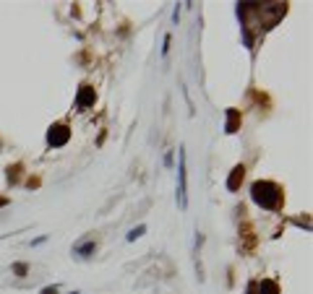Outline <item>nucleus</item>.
<instances>
[{"label":"nucleus","instance_id":"nucleus-1","mask_svg":"<svg viewBox=\"0 0 313 294\" xmlns=\"http://www.w3.org/2000/svg\"><path fill=\"white\" fill-rule=\"evenodd\" d=\"M250 198L264 211H282V206H285V190L272 180H258L250 185Z\"/></svg>","mask_w":313,"mask_h":294},{"label":"nucleus","instance_id":"nucleus-2","mask_svg":"<svg viewBox=\"0 0 313 294\" xmlns=\"http://www.w3.org/2000/svg\"><path fill=\"white\" fill-rule=\"evenodd\" d=\"M178 157H180V164H178V206L180 211L188 208V167H185V146L178 149Z\"/></svg>","mask_w":313,"mask_h":294},{"label":"nucleus","instance_id":"nucleus-3","mask_svg":"<svg viewBox=\"0 0 313 294\" xmlns=\"http://www.w3.org/2000/svg\"><path fill=\"white\" fill-rule=\"evenodd\" d=\"M68 141H71V128L66 125V122H55V125H50V130H47V146L60 149Z\"/></svg>","mask_w":313,"mask_h":294},{"label":"nucleus","instance_id":"nucleus-4","mask_svg":"<svg viewBox=\"0 0 313 294\" xmlns=\"http://www.w3.org/2000/svg\"><path fill=\"white\" fill-rule=\"evenodd\" d=\"M94 102H97V91H94L89 84H84L81 89H78V94H76V110L84 112V110H89V107H94Z\"/></svg>","mask_w":313,"mask_h":294},{"label":"nucleus","instance_id":"nucleus-5","mask_svg":"<svg viewBox=\"0 0 313 294\" xmlns=\"http://www.w3.org/2000/svg\"><path fill=\"white\" fill-rule=\"evenodd\" d=\"M225 133L227 135H232V133H238L240 130V122H243V117H240V110H235V107H230V110L225 112Z\"/></svg>","mask_w":313,"mask_h":294},{"label":"nucleus","instance_id":"nucleus-6","mask_svg":"<svg viewBox=\"0 0 313 294\" xmlns=\"http://www.w3.org/2000/svg\"><path fill=\"white\" fill-rule=\"evenodd\" d=\"M243 180H245V167H243V164H238V167H232V172H230V177H227V190H230V193H235V190H240V185H243Z\"/></svg>","mask_w":313,"mask_h":294},{"label":"nucleus","instance_id":"nucleus-7","mask_svg":"<svg viewBox=\"0 0 313 294\" xmlns=\"http://www.w3.org/2000/svg\"><path fill=\"white\" fill-rule=\"evenodd\" d=\"M240 240H243V250L245 253H250V250H253V247H256V235H253V224H243L240 227Z\"/></svg>","mask_w":313,"mask_h":294},{"label":"nucleus","instance_id":"nucleus-8","mask_svg":"<svg viewBox=\"0 0 313 294\" xmlns=\"http://www.w3.org/2000/svg\"><path fill=\"white\" fill-rule=\"evenodd\" d=\"M94 250H97V242H94V240L76 242V245H73V255H78V258H89Z\"/></svg>","mask_w":313,"mask_h":294},{"label":"nucleus","instance_id":"nucleus-9","mask_svg":"<svg viewBox=\"0 0 313 294\" xmlns=\"http://www.w3.org/2000/svg\"><path fill=\"white\" fill-rule=\"evenodd\" d=\"M258 294H282L279 284L274 281V278H261L258 281Z\"/></svg>","mask_w":313,"mask_h":294},{"label":"nucleus","instance_id":"nucleus-10","mask_svg":"<svg viewBox=\"0 0 313 294\" xmlns=\"http://www.w3.org/2000/svg\"><path fill=\"white\" fill-rule=\"evenodd\" d=\"M21 172H24V164H21V162L11 164V167L6 169V177H8V182H11V185H16V182L21 180Z\"/></svg>","mask_w":313,"mask_h":294},{"label":"nucleus","instance_id":"nucleus-11","mask_svg":"<svg viewBox=\"0 0 313 294\" xmlns=\"http://www.w3.org/2000/svg\"><path fill=\"white\" fill-rule=\"evenodd\" d=\"M144 232H146V224H138L136 229L128 232V237H125V240H128V242H136L138 237H144Z\"/></svg>","mask_w":313,"mask_h":294},{"label":"nucleus","instance_id":"nucleus-12","mask_svg":"<svg viewBox=\"0 0 313 294\" xmlns=\"http://www.w3.org/2000/svg\"><path fill=\"white\" fill-rule=\"evenodd\" d=\"M13 273L16 276H26L29 273V266H26V263H13Z\"/></svg>","mask_w":313,"mask_h":294},{"label":"nucleus","instance_id":"nucleus-13","mask_svg":"<svg viewBox=\"0 0 313 294\" xmlns=\"http://www.w3.org/2000/svg\"><path fill=\"white\" fill-rule=\"evenodd\" d=\"M60 291V284H50V286H44L39 294H58Z\"/></svg>","mask_w":313,"mask_h":294},{"label":"nucleus","instance_id":"nucleus-14","mask_svg":"<svg viewBox=\"0 0 313 294\" xmlns=\"http://www.w3.org/2000/svg\"><path fill=\"white\" fill-rule=\"evenodd\" d=\"M245 294H258V278H253V281L248 284V289H245Z\"/></svg>","mask_w":313,"mask_h":294},{"label":"nucleus","instance_id":"nucleus-15","mask_svg":"<svg viewBox=\"0 0 313 294\" xmlns=\"http://www.w3.org/2000/svg\"><path fill=\"white\" fill-rule=\"evenodd\" d=\"M170 42H172V37L167 34V37H165V47H162V55H167V52H170Z\"/></svg>","mask_w":313,"mask_h":294},{"label":"nucleus","instance_id":"nucleus-16","mask_svg":"<svg viewBox=\"0 0 313 294\" xmlns=\"http://www.w3.org/2000/svg\"><path fill=\"white\" fill-rule=\"evenodd\" d=\"M26 185H29V188H37V185H39V177H29Z\"/></svg>","mask_w":313,"mask_h":294},{"label":"nucleus","instance_id":"nucleus-17","mask_svg":"<svg viewBox=\"0 0 313 294\" xmlns=\"http://www.w3.org/2000/svg\"><path fill=\"white\" fill-rule=\"evenodd\" d=\"M8 203H11V198L8 195H0V208H6Z\"/></svg>","mask_w":313,"mask_h":294},{"label":"nucleus","instance_id":"nucleus-18","mask_svg":"<svg viewBox=\"0 0 313 294\" xmlns=\"http://www.w3.org/2000/svg\"><path fill=\"white\" fill-rule=\"evenodd\" d=\"M68 294H78V291H68Z\"/></svg>","mask_w":313,"mask_h":294}]
</instances>
